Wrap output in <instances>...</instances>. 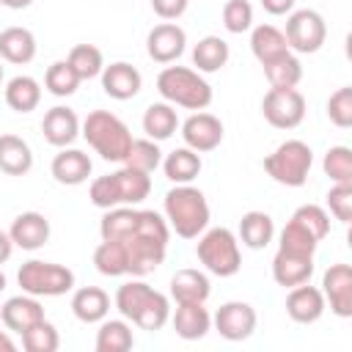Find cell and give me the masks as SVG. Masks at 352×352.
<instances>
[{"mask_svg":"<svg viewBox=\"0 0 352 352\" xmlns=\"http://www.w3.org/2000/svg\"><path fill=\"white\" fill-rule=\"evenodd\" d=\"M168 239H170L168 220L162 214H157L154 209H140L138 226L126 236L118 239L124 245V250H126L129 275L132 278H143V275L154 272L165 261Z\"/></svg>","mask_w":352,"mask_h":352,"instance_id":"cell-1","label":"cell"},{"mask_svg":"<svg viewBox=\"0 0 352 352\" xmlns=\"http://www.w3.org/2000/svg\"><path fill=\"white\" fill-rule=\"evenodd\" d=\"M116 308L124 319H129L132 324H138L140 330H148V333L160 330L170 319L168 297L143 280L121 283L116 292Z\"/></svg>","mask_w":352,"mask_h":352,"instance_id":"cell-2","label":"cell"},{"mask_svg":"<svg viewBox=\"0 0 352 352\" xmlns=\"http://www.w3.org/2000/svg\"><path fill=\"white\" fill-rule=\"evenodd\" d=\"M162 209H165L168 226L182 239H195L209 226V204H206V195L198 187H192V184H176L173 190H168L165 192V201H162Z\"/></svg>","mask_w":352,"mask_h":352,"instance_id":"cell-3","label":"cell"},{"mask_svg":"<svg viewBox=\"0 0 352 352\" xmlns=\"http://www.w3.org/2000/svg\"><path fill=\"white\" fill-rule=\"evenodd\" d=\"M151 192V179L148 173H140L135 168H121L116 173L99 176L91 182L88 198L99 209H113V206H135L146 201Z\"/></svg>","mask_w":352,"mask_h":352,"instance_id":"cell-4","label":"cell"},{"mask_svg":"<svg viewBox=\"0 0 352 352\" xmlns=\"http://www.w3.org/2000/svg\"><path fill=\"white\" fill-rule=\"evenodd\" d=\"M80 135L107 162H124V157L132 146L129 126L110 110H91L85 116V121L80 124Z\"/></svg>","mask_w":352,"mask_h":352,"instance_id":"cell-5","label":"cell"},{"mask_svg":"<svg viewBox=\"0 0 352 352\" xmlns=\"http://www.w3.org/2000/svg\"><path fill=\"white\" fill-rule=\"evenodd\" d=\"M157 91L162 102L187 110H204L212 104V85L201 77V72L187 66H165L157 77Z\"/></svg>","mask_w":352,"mask_h":352,"instance_id":"cell-6","label":"cell"},{"mask_svg":"<svg viewBox=\"0 0 352 352\" xmlns=\"http://www.w3.org/2000/svg\"><path fill=\"white\" fill-rule=\"evenodd\" d=\"M314 165V151L305 140H283L272 154L264 157V170L283 187H302Z\"/></svg>","mask_w":352,"mask_h":352,"instance_id":"cell-7","label":"cell"},{"mask_svg":"<svg viewBox=\"0 0 352 352\" xmlns=\"http://www.w3.org/2000/svg\"><path fill=\"white\" fill-rule=\"evenodd\" d=\"M195 253H198V261L217 278H231L242 267L239 239L231 228H223V226L204 231L195 245Z\"/></svg>","mask_w":352,"mask_h":352,"instance_id":"cell-8","label":"cell"},{"mask_svg":"<svg viewBox=\"0 0 352 352\" xmlns=\"http://www.w3.org/2000/svg\"><path fill=\"white\" fill-rule=\"evenodd\" d=\"M16 283L22 286L25 294H33V297H60L74 289V272L55 261L30 258L19 267Z\"/></svg>","mask_w":352,"mask_h":352,"instance_id":"cell-9","label":"cell"},{"mask_svg":"<svg viewBox=\"0 0 352 352\" xmlns=\"http://www.w3.org/2000/svg\"><path fill=\"white\" fill-rule=\"evenodd\" d=\"M286 44L289 50L300 52V55H311V52H319L324 38H327V25H324V16L314 8H300V11H292L289 19H286Z\"/></svg>","mask_w":352,"mask_h":352,"instance_id":"cell-10","label":"cell"},{"mask_svg":"<svg viewBox=\"0 0 352 352\" xmlns=\"http://www.w3.org/2000/svg\"><path fill=\"white\" fill-rule=\"evenodd\" d=\"M261 113L275 129H294L305 118V96L297 88H270L261 99Z\"/></svg>","mask_w":352,"mask_h":352,"instance_id":"cell-11","label":"cell"},{"mask_svg":"<svg viewBox=\"0 0 352 352\" xmlns=\"http://www.w3.org/2000/svg\"><path fill=\"white\" fill-rule=\"evenodd\" d=\"M256 308L250 302H242V300H231V302H223L217 308V314L212 316V324L214 330L226 338V341H245L253 336L256 330Z\"/></svg>","mask_w":352,"mask_h":352,"instance_id":"cell-12","label":"cell"},{"mask_svg":"<svg viewBox=\"0 0 352 352\" xmlns=\"http://www.w3.org/2000/svg\"><path fill=\"white\" fill-rule=\"evenodd\" d=\"M223 121L212 113H192L190 118H184L182 124V140L187 148L198 151V154H206V151H214L220 143H223Z\"/></svg>","mask_w":352,"mask_h":352,"instance_id":"cell-13","label":"cell"},{"mask_svg":"<svg viewBox=\"0 0 352 352\" xmlns=\"http://www.w3.org/2000/svg\"><path fill=\"white\" fill-rule=\"evenodd\" d=\"M187 47V33L176 22H160L146 36V52L157 63H173Z\"/></svg>","mask_w":352,"mask_h":352,"instance_id":"cell-14","label":"cell"},{"mask_svg":"<svg viewBox=\"0 0 352 352\" xmlns=\"http://www.w3.org/2000/svg\"><path fill=\"white\" fill-rule=\"evenodd\" d=\"M322 294L330 311L341 319L352 316V270L349 264H330L322 275Z\"/></svg>","mask_w":352,"mask_h":352,"instance_id":"cell-15","label":"cell"},{"mask_svg":"<svg viewBox=\"0 0 352 352\" xmlns=\"http://www.w3.org/2000/svg\"><path fill=\"white\" fill-rule=\"evenodd\" d=\"M327 302H324V294L322 289L311 286V283H300V286H292L289 297H286V314L292 322L297 324H314L322 319Z\"/></svg>","mask_w":352,"mask_h":352,"instance_id":"cell-16","label":"cell"},{"mask_svg":"<svg viewBox=\"0 0 352 352\" xmlns=\"http://www.w3.org/2000/svg\"><path fill=\"white\" fill-rule=\"evenodd\" d=\"M41 135L50 146L55 148H66L77 140L80 135V118L72 107H63V104H55L44 113V121H41Z\"/></svg>","mask_w":352,"mask_h":352,"instance_id":"cell-17","label":"cell"},{"mask_svg":"<svg viewBox=\"0 0 352 352\" xmlns=\"http://www.w3.org/2000/svg\"><path fill=\"white\" fill-rule=\"evenodd\" d=\"M102 88L110 99H118V102H126V99H135L143 88V77L140 72L126 63V60H116L110 66L102 69Z\"/></svg>","mask_w":352,"mask_h":352,"instance_id":"cell-18","label":"cell"},{"mask_svg":"<svg viewBox=\"0 0 352 352\" xmlns=\"http://www.w3.org/2000/svg\"><path fill=\"white\" fill-rule=\"evenodd\" d=\"M8 236L14 242V248L22 250H38L50 242V220L41 212H22L14 217Z\"/></svg>","mask_w":352,"mask_h":352,"instance_id":"cell-19","label":"cell"},{"mask_svg":"<svg viewBox=\"0 0 352 352\" xmlns=\"http://www.w3.org/2000/svg\"><path fill=\"white\" fill-rule=\"evenodd\" d=\"M91 157L80 148H60L55 157H52V165H50V173L58 184H66V187H77L82 182H88L91 176Z\"/></svg>","mask_w":352,"mask_h":352,"instance_id":"cell-20","label":"cell"},{"mask_svg":"<svg viewBox=\"0 0 352 352\" xmlns=\"http://www.w3.org/2000/svg\"><path fill=\"white\" fill-rule=\"evenodd\" d=\"M314 275V256H300V253H289L280 250L272 256V278L278 286L292 289L300 283H308Z\"/></svg>","mask_w":352,"mask_h":352,"instance_id":"cell-21","label":"cell"},{"mask_svg":"<svg viewBox=\"0 0 352 352\" xmlns=\"http://www.w3.org/2000/svg\"><path fill=\"white\" fill-rule=\"evenodd\" d=\"M0 316H3V324L8 327V330H14V333H25L28 327H33L36 322H41L44 319V308H41V302H38V297H33V294H16V297H8L6 302H3V308H0Z\"/></svg>","mask_w":352,"mask_h":352,"instance_id":"cell-22","label":"cell"},{"mask_svg":"<svg viewBox=\"0 0 352 352\" xmlns=\"http://www.w3.org/2000/svg\"><path fill=\"white\" fill-rule=\"evenodd\" d=\"M170 324L179 338L198 341L212 330V314L204 308V302H176Z\"/></svg>","mask_w":352,"mask_h":352,"instance_id":"cell-23","label":"cell"},{"mask_svg":"<svg viewBox=\"0 0 352 352\" xmlns=\"http://www.w3.org/2000/svg\"><path fill=\"white\" fill-rule=\"evenodd\" d=\"M72 314L85 324H96L110 314V294L99 286H82L72 294Z\"/></svg>","mask_w":352,"mask_h":352,"instance_id":"cell-24","label":"cell"},{"mask_svg":"<svg viewBox=\"0 0 352 352\" xmlns=\"http://www.w3.org/2000/svg\"><path fill=\"white\" fill-rule=\"evenodd\" d=\"M0 58L16 66H25L36 58V36L28 28L11 25L0 30Z\"/></svg>","mask_w":352,"mask_h":352,"instance_id":"cell-25","label":"cell"},{"mask_svg":"<svg viewBox=\"0 0 352 352\" xmlns=\"http://www.w3.org/2000/svg\"><path fill=\"white\" fill-rule=\"evenodd\" d=\"M212 294V283L201 270H179L170 278V297L176 302H206Z\"/></svg>","mask_w":352,"mask_h":352,"instance_id":"cell-26","label":"cell"},{"mask_svg":"<svg viewBox=\"0 0 352 352\" xmlns=\"http://www.w3.org/2000/svg\"><path fill=\"white\" fill-rule=\"evenodd\" d=\"M33 168V151L19 135H0V170L6 176H25Z\"/></svg>","mask_w":352,"mask_h":352,"instance_id":"cell-27","label":"cell"},{"mask_svg":"<svg viewBox=\"0 0 352 352\" xmlns=\"http://www.w3.org/2000/svg\"><path fill=\"white\" fill-rule=\"evenodd\" d=\"M204 162H201V154L182 146V148H173L168 157H162V170L165 176L173 182V184H190L198 173H201Z\"/></svg>","mask_w":352,"mask_h":352,"instance_id":"cell-28","label":"cell"},{"mask_svg":"<svg viewBox=\"0 0 352 352\" xmlns=\"http://www.w3.org/2000/svg\"><path fill=\"white\" fill-rule=\"evenodd\" d=\"M272 236H275V223H272V217L267 212L253 209V212L242 214V220H239L242 245H248L250 250H261V248H267L272 242Z\"/></svg>","mask_w":352,"mask_h":352,"instance_id":"cell-29","label":"cell"},{"mask_svg":"<svg viewBox=\"0 0 352 352\" xmlns=\"http://www.w3.org/2000/svg\"><path fill=\"white\" fill-rule=\"evenodd\" d=\"M250 52L256 55L258 63H270L280 58L283 52H289L283 30H278L275 25H256L250 33Z\"/></svg>","mask_w":352,"mask_h":352,"instance_id":"cell-30","label":"cell"},{"mask_svg":"<svg viewBox=\"0 0 352 352\" xmlns=\"http://www.w3.org/2000/svg\"><path fill=\"white\" fill-rule=\"evenodd\" d=\"M41 102V85L36 77H28V74H16L8 80L6 85V104L14 110V113H30L36 110Z\"/></svg>","mask_w":352,"mask_h":352,"instance_id":"cell-31","label":"cell"},{"mask_svg":"<svg viewBox=\"0 0 352 352\" xmlns=\"http://www.w3.org/2000/svg\"><path fill=\"white\" fill-rule=\"evenodd\" d=\"M231 58V50L226 44V38L220 36H204L195 47H192V66H198V72L212 74L220 72Z\"/></svg>","mask_w":352,"mask_h":352,"instance_id":"cell-32","label":"cell"},{"mask_svg":"<svg viewBox=\"0 0 352 352\" xmlns=\"http://www.w3.org/2000/svg\"><path fill=\"white\" fill-rule=\"evenodd\" d=\"M179 129V116L173 110V104L168 102H154L146 107L143 113V132L151 138V140H168L173 132Z\"/></svg>","mask_w":352,"mask_h":352,"instance_id":"cell-33","label":"cell"},{"mask_svg":"<svg viewBox=\"0 0 352 352\" xmlns=\"http://www.w3.org/2000/svg\"><path fill=\"white\" fill-rule=\"evenodd\" d=\"M135 336L126 319H102L96 330V352H126L132 349Z\"/></svg>","mask_w":352,"mask_h":352,"instance_id":"cell-34","label":"cell"},{"mask_svg":"<svg viewBox=\"0 0 352 352\" xmlns=\"http://www.w3.org/2000/svg\"><path fill=\"white\" fill-rule=\"evenodd\" d=\"M261 66H264V74L272 88H297V82L302 80V63L292 50L270 63H261Z\"/></svg>","mask_w":352,"mask_h":352,"instance_id":"cell-35","label":"cell"},{"mask_svg":"<svg viewBox=\"0 0 352 352\" xmlns=\"http://www.w3.org/2000/svg\"><path fill=\"white\" fill-rule=\"evenodd\" d=\"M94 264L102 275L107 278H118V275H129L126 267V250L118 239H102L99 248L94 250Z\"/></svg>","mask_w":352,"mask_h":352,"instance_id":"cell-36","label":"cell"},{"mask_svg":"<svg viewBox=\"0 0 352 352\" xmlns=\"http://www.w3.org/2000/svg\"><path fill=\"white\" fill-rule=\"evenodd\" d=\"M138 214H140V209H132V206H113V209H104V217H102V223H99L102 239H121V236H126V234L138 226Z\"/></svg>","mask_w":352,"mask_h":352,"instance_id":"cell-37","label":"cell"},{"mask_svg":"<svg viewBox=\"0 0 352 352\" xmlns=\"http://www.w3.org/2000/svg\"><path fill=\"white\" fill-rule=\"evenodd\" d=\"M124 165L126 168H135L140 173H154L162 165V151H160L157 140H151V138L132 140V146H129V151L124 157Z\"/></svg>","mask_w":352,"mask_h":352,"instance_id":"cell-38","label":"cell"},{"mask_svg":"<svg viewBox=\"0 0 352 352\" xmlns=\"http://www.w3.org/2000/svg\"><path fill=\"white\" fill-rule=\"evenodd\" d=\"M66 60H69V66L77 72L80 80L99 77L102 69H104V55H102V50L94 47V44H77V47H72V52H69Z\"/></svg>","mask_w":352,"mask_h":352,"instance_id":"cell-39","label":"cell"},{"mask_svg":"<svg viewBox=\"0 0 352 352\" xmlns=\"http://www.w3.org/2000/svg\"><path fill=\"white\" fill-rule=\"evenodd\" d=\"M80 77L77 72L69 66V60H55L47 66V74H44V85L52 96H72L77 88H80Z\"/></svg>","mask_w":352,"mask_h":352,"instance_id":"cell-40","label":"cell"},{"mask_svg":"<svg viewBox=\"0 0 352 352\" xmlns=\"http://www.w3.org/2000/svg\"><path fill=\"white\" fill-rule=\"evenodd\" d=\"M292 223H297L300 228H305L316 242H322L330 234V214L319 204H302V206H297L294 214H292Z\"/></svg>","mask_w":352,"mask_h":352,"instance_id":"cell-41","label":"cell"},{"mask_svg":"<svg viewBox=\"0 0 352 352\" xmlns=\"http://www.w3.org/2000/svg\"><path fill=\"white\" fill-rule=\"evenodd\" d=\"M324 173L333 184H352V148L349 146H330L322 160Z\"/></svg>","mask_w":352,"mask_h":352,"instance_id":"cell-42","label":"cell"},{"mask_svg":"<svg viewBox=\"0 0 352 352\" xmlns=\"http://www.w3.org/2000/svg\"><path fill=\"white\" fill-rule=\"evenodd\" d=\"M22 346L28 352H55L60 346V336H58L52 322L41 319V322H36L33 327H28L22 333Z\"/></svg>","mask_w":352,"mask_h":352,"instance_id":"cell-43","label":"cell"},{"mask_svg":"<svg viewBox=\"0 0 352 352\" xmlns=\"http://www.w3.org/2000/svg\"><path fill=\"white\" fill-rule=\"evenodd\" d=\"M278 248H280V250H289V253H300V256H314L316 248H319V242H316L305 228H300L297 223L289 220V223L283 226V231H280Z\"/></svg>","mask_w":352,"mask_h":352,"instance_id":"cell-44","label":"cell"},{"mask_svg":"<svg viewBox=\"0 0 352 352\" xmlns=\"http://www.w3.org/2000/svg\"><path fill=\"white\" fill-rule=\"evenodd\" d=\"M223 28L228 33H245L253 28V6L248 0H226L223 6Z\"/></svg>","mask_w":352,"mask_h":352,"instance_id":"cell-45","label":"cell"},{"mask_svg":"<svg viewBox=\"0 0 352 352\" xmlns=\"http://www.w3.org/2000/svg\"><path fill=\"white\" fill-rule=\"evenodd\" d=\"M327 118L336 126H341V129L352 126V88L349 85H344L336 94H330V99H327Z\"/></svg>","mask_w":352,"mask_h":352,"instance_id":"cell-46","label":"cell"},{"mask_svg":"<svg viewBox=\"0 0 352 352\" xmlns=\"http://www.w3.org/2000/svg\"><path fill=\"white\" fill-rule=\"evenodd\" d=\"M327 209L344 226L352 220V184H333L327 192Z\"/></svg>","mask_w":352,"mask_h":352,"instance_id":"cell-47","label":"cell"},{"mask_svg":"<svg viewBox=\"0 0 352 352\" xmlns=\"http://www.w3.org/2000/svg\"><path fill=\"white\" fill-rule=\"evenodd\" d=\"M187 6H190V0H151L154 14H157L160 19H165V22L179 19V16L187 11Z\"/></svg>","mask_w":352,"mask_h":352,"instance_id":"cell-48","label":"cell"},{"mask_svg":"<svg viewBox=\"0 0 352 352\" xmlns=\"http://www.w3.org/2000/svg\"><path fill=\"white\" fill-rule=\"evenodd\" d=\"M294 3L297 0H261V8L272 16H283V14H292L294 11Z\"/></svg>","mask_w":352,"mask_h":352,"instance_id":"cell-49","label":"cell"},{"mask_svg":"<svg viewBox=\"0 0 352 352\" xmlns=\"http://www.w3.org/2000/svg\"><path fill=\"white\" fill-rule=\"evenodd\" d=\"M11 250H14V242H11L8 231H3V228H0V264L11 258Z\"/></svg>","mask_w":352,"mask_h":352,"instance_id":"cell-50","label":"cell"},{"mask_svg":"<svg viewBox=\"0 0 352 352\" xmlns=\"http://www.w3.org/2000/svg\"><path fill=\"white\" fill-rule=\"evenodd\" d=\"M0 349H3V352H14V349H16V341H14L6 330H0Z\"/></svg>","mask_w":352,"mask_h":352,"instance_id":"cell-51","label":"cell"},{"mask_svg":"<svg viewBox=\"0 0 352 352\" xmlns=\"http://www.w3.org/2000/svg\"><path fill=\"white\" fill-rule=\"evenodd\" d=\"M33 0H0V6H6V8H14V11H22V8H28Z\"/></svg>","mask_w":352,"mask_h":352,"instance_id":"cell-52","label":"cell"},{"mask_svg":"<svg viewBox=\"0 0 352 352\" xmlns=\"http://www.w3.org/2000/svg\"><path fill=\"white\" fill-rule=\"evenodd\" d=\"M6 289V275H3V270H0V292Z\"/></svg>","mask_w":352,"mask_h":352,"instance_id":"cell-53","label":"cell"},{"mask_svg":"<svg viewBox=\"0 0 352 352\" xmlns=\"http://www.w3.org/2000/svg\"><path fill=\"white\" fill-rule=\"evenodd\" d=\"M0 82H3V66H0Z\"/></svg>","mask_w":352,"mask_h":352,"instance_id":"cell-54","label":"cell"}]
</instances>
